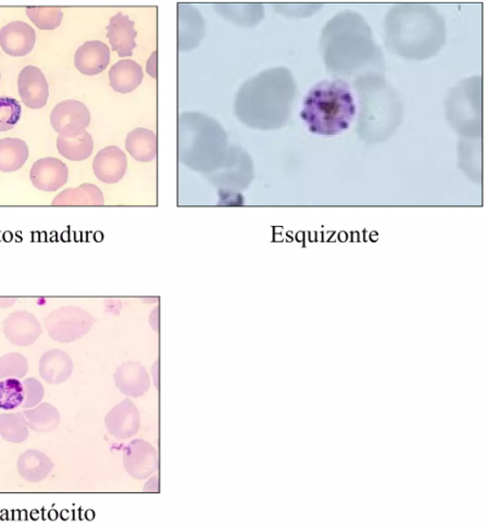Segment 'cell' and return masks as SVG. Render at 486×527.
<instances>
[{
	"instance_id": "cell-1",
	"label": "cell",
	"mask_w": 486,
	"mask_h": 527,
	"mask_svg": "<svg viewBox=\"0 0 486 527\" xmlns=\"http://www.w3.org/2000/svg\"><path fill=\"white\" fill-rule=\"evenodd\" d=\"M295 95L290 70L275 67L264 71L242 85L236 96V116L250 128H282L290 117Z\"/></svg>"
},
{
	"instance_id": "cell-2",
	"label": "cell",
	"mask_w": 486,
	"mask_h": 527,
	"mask_svg": "<svg viewBox=\"0 0 486 527\" xmlns=\"http://www.w3.org/2000/svg\"><path fill=\"white\" fill-rule=\"evenodd\" d=\"M327 70L336 77H366L363 70L382 65L380 50L373 43L365 20L353 11H344L330 20L321 37Z\"/></svg>"
},
{
	"instance_id": "cell-3",
	"label": "cell",
	"mask_w": 486,
	"mask_h": 527,
	"mask_svg": "<svg viewBox=\"0 0 486 527\" xmlns=\"http://www.w3.org/2000/svg\"><path fill=\"white\" fill-rule=\"evenodd\" d=\"M386 28L388 48L407 59H428L445 43V22L429 5H395L388 11Z\"/></svg>"
},
{
	"instance_id": "cell-4",
	"label": "cell",
	"mask_w": 486,
	"mask_h": 527,
	"mask_svg": "<svg viewBox=\"0 0 486 527\" xmlns=\"http://www.w3.org/2000/svg\"><path fill=\"white\" fill-rule=\"evenodd\" d=\"M357 113L352 89L342 78L321 81L309 89L301 117L310 132L337 135L348 129Z\"/></svg>"
},
{
	"instance_id": "cell-5",
	"label": "cell",
	"mask_w": 486,
	"mask_h": 527,
	"mask_svg": "<svg viewBox=\"0 0 486 527\" xmlns=\"http://www.w3.org/2000/svg\"><path fill=\"white\" fill-rule=\"evenodd\" d=\"M179 149L181 158L186 164L191 158L201 157L216 160L220 151L227 145V134L212 118L197 112H186L179 119Z\"/></svg>"
},
{
	"instance_id": "cell-6",
	"label": "cell",
	"mask_w": 486,
	"mask_h": 527,
	"mask_svg": "<svg viewBox=\"0 0 486 527\" xmlns=\"http://www.w3.org/2000/svg\"><path fill=\"white\" fill-rule=\"evenodd\" d=\"M94 323L88 311L67 305L50 313L45 319V327L54 341L67 344L86 336Z\"/></svg>"
},
{
	"instance_id": "cell-7",
	"label": "cell",
	"mask_w": 486,
	"mask_h": 527,
	"mask_svg": "<svg viewBox=\"0 0 486 527\" xmlns=\"http://www.w3.org/2000/svg\"><path fill=\"white\" fill-rule=\"evenodd\" d=\"M50 123L61 138L76 139L87 132L90 112L81 101L65 100L54 108Z\"/></svg>"
},
{
	"instance_id": "cell-8",
	"label": "cell",
	"mask_w": 486,
	"mask_h": 527,
	"mask_svg": "<svg viewBox=\"0 0 486 527\" xmlns=\"http://www.w3.org/2000/svg\"><path fill=\"white\" fill-rule=\"evenodd\" d=\"M158 464V452L149 441L135 439L123 451L124 469L135 480L149 479L157 472Z\"/></svg>"
},
{
	"instance_id": "cell-9",
	"label": "cell",
	"mask_w": 486,
	"mask_h": 527,
	"mask_svg": "<svg viewBox=\"0 0 486 527\" xmlns=\"http://www.w3.org/2000/svg\"><path fill=\"white\" fill-rule=\"evenodd\" d=\"M3 326L5 338L19 347L33 345L43 332L41 323L27 311H16L4 321Z\"/></svg>"
},
{
	"instance_id": "cell-10",
	"label": "cell",
	"mask_w": 486,
	"mask_h": 527,
	"mask_svg": "<svg viewBox=\"0 0 486 527\" xmlns=\"http://www.w3.org/2000/svg\"><path fill=\"white\" fill-rule=\"evenodd\" d=\"M18 88L22 101L30 109H42L47 106L49 85L47 77L37 67L27 66L20 72Z\"/></svg>"
},
{
	"instance_id": "cell-11",
	"label": "cell",
	"mask_w": 486,
	"mask_h": 527,
	"mask_svg": "<svg viewBox=\"0 0 486 527\" xmlns=\"http://www.w3.org/2000/svg\"><path fill=\"white\" fill-rule=\"evenodd\" d=\"M105 424L109 432L118 439L134 438L140 425L138 407L131 399H124L109 412Z\"/></svg>"
},
{
	"instance_id": "cell-12",
	"label": "cell",
	"mask_w": 486,
	"mask_h": 527,
	"mask_svg": "<svg viewBox=\"0 0 486 527\" xmlns=\"http://www.w3.org/2000/svg\"><path fill=\"white\" fill-rule=\"evenodd\" d=\"M30 178L37 190L56 191L67 182L69 169L57 158H43L33 164Z\"/></svg>"
},
{
	"instance_id": "cell-13",
	"label": "cell",
	"mask_w": 486,
	"mask_h": 527,
	"mask_svg": "<svg viewBox=\"0 0 486 527\" xmlns=\"http://www.w3.org/2000/svg\"><path fill=\"white\" fill-rule=\"evenodd\" d=\"M36 43V30L26 22L14 21L0 30V47L9 56H26L32 52Z\"/></svg>"
},
{
	"instance_id": "cell-14",
	"label": "cell",
	"mask_w": 486,
	"mask_h": 527,
	"mask_svg": "<svg viewBox=\"0 0 486 527\" xmlns=\"http://www.w3.org/2000/svg\"><path fill=\"white\" fill-rule=\"evenodd\" d=\"M96 178L106 184L120 182L128 170V158L119 147L109 146L96 155L93 162Z\"/></svg>"
},
{
	"instance_id": "cell-15",
	"label": "cell",
	"mask_w": 486,
	"mask_h": 527,
	"mask_svg": "<svg viewBox=\"0 0 486 527\" xmlns=\"http://www.w3.org/2000/svg\"><path fill=\"white\" fill-rule=\"evenodd\" d=\"M116 387L123 395L139 398L149 392L150 377L145 367L139 362L129 361L118 367L115 373Z\"/></svg>"
},
{
	"instance_id": "cell-16",
	"label": "cell",
	"mask_w": 486,
	"mask_h": 527,
	"mask_svg": "<svg viewBox=\"0 0 486 527\" xmlns=\"http://www.w3.org/2000/svg\"><path fill=\"white\" fill-rule=\"evenodd\" d=\"M449 120L453 124L460 117H466L465 126H477L481 128V94L474 99H469L467 81L458 87L451 93L449 100Z\"/></svg>"
},
{
	"instance_id": "cell-17",
	"label": "cell",
	"mask_w": 486,
	"mask_h": 527,
	"mask_svg": "<svg viewBox=\"0 0 486 527\" xmlns=\"http://www.w3.org/2000/svg\"><path fill=\"white\" fill-rule=\"evenodd\" d=\"M134 21L121 13L112 16L109 26H107V37H109L111 48L119 57H129L137 48L138 32L134 27Z\"/></svg>"
},
{
	"instance_id": "cell-18",
	"label": "cell",
	"mask_w": 486,
	"mask_h": 527,
	"mask_svg": "<svg viewBox=\"0 0 486 527\" xmlns=\"http://www.w3.org/2000/svg\"><path fill=\"white\" fill-rule=\"evenodd\" d=\"M110 62V49L100 41L84 43L75 56V65L82 75L93 77L100 75Z\"/></svg>"
},
{
	"instance_id": "cell-19",
	"label": "cell",
	"mask_w": 486,
	"mask_h": 527,
	"mask_svg": "<svg viewBox=\"0 0 486 527\" xmlns=\"http://www.w3.org/2000/svg\"><path fill=\"white\" fill-rule=\"evenodd\" d=\"M71 356L61 349L47 351L39 360V374L50 385L65 383L73 372Z\"/></svg>"
},
{
	"instance_id": "cell-20",
	"label": "cell",
	"mask_w": 486,
	"mask_h": 527,
	"mask_svg": "<svg viewBox=\"0 0 486 527\" xmlns=\"http://www.w3.org/2000/svg\"><path fill=\"white\" fill-rule=\"evenodd\" d=\"M143 78V67L133 60L118 61L109 71V82L117 93H132L142 84Z\"/></svg>"
},
{
	"instance_id": "cell-21",
	"label": "cell",
	"mask_w": 486,
	"mask_h": 527,
	"mask_svg": "<svg viewBox=\"0 0 486 527\" xmlns=\"http://www.w3.org/2000/svg\"><path fill=\"white\" fill-rule=\"evenodd\" d=\"M16 469L22 479L29 483H38L53 471L54 463L42 451L26 450L20 456Z\"/></svg>"
},
{
	"instance_id": "cell-22",
	"label": "cell",
	"mask_w": 486,
	"mask_h": 527,
	"mask_svg": "<svg viewBox=\"0 0 486 527\" xmlns=\"http://www.w3.org/2000/svg\"><path fill=\"white\" fill-rule=\"evenodd\" d=\"M126 149L139 162H151L157 158V135L150 129L139 128L127 136Z\"/></svg>"
},
{
	"instance_id": "cell-23",
	"label": "cell",
	"mask_w": 486,
	"mask_h": 527,
	"mask_svg": "<svg viewBox=\"0 0 486 527\" xmlns=\"http://www.w3.org/2000/svg\"><path fill=\"white\" fill-rule=\"evenodd\" d=\"M103 191L94 184H82L77 189L61 191L52 202L53 206H103Z\"/></svg>"
},
{
	"instance_id": "cell-24",
	"label": "cell",
	"mask_w": 486,
	"mask_h": 527,
	"mask_svg": "<svg viewBox=\"0 0 486 527\" xmlns=\"http://www.w3.org/2000/svg\"><path fill=\"white\" fill-rule=\"evenodd\" d=\"M29 147L19 139L0 140V171L16 172L29 159Z\"/></svg>"
},
{
	"instance_id": "cell-25",
	"label": "cell",
	"mask_w": 486,
	"mask_h": 527,
	"mask_svg": "<svg viewBox=\"0 0 486 527\" xmlns=\"http://www.w3.org/2000/svg\"><path fill=\"white\" fill-rule=\"evenodd\" d=\"M27 427L36 433H50L58 428L60 415L57 409L48 402H44L32 410L24 412Z\"/></svg>"
},
{
	"instance_id": "cell-26",
	"label": "cell",
	"mask_w": 486,
	"mask_h": 527,
	"mask_svg": "<svg viewBox=\"0 0 486 527\" xmlns=\"http://www.w3.org/2000/svg\"><path fill=\"white\" fill-rule=\"evenodd\" d=\"M57 149L62 157L71 161L87 160L94 150V140L88 132L76 139H64L58 136Z\"/></svg>"
},
{
	"instance_id": "cell-27",
	"label": "cell",
	"mask_w": 486,
	"mask_h": 527,
	"mask_svg": "<svg viewBox=\"0 0 486 527\" xmlns=\"http://www.w3.org/2000/svg\"><path fill=\"white\" fill-rule=\"evenodd\" d=\"M29 427L24 412L0 415V436L9 443H24L29 438Z\"/></svg>"
},
{
	"instance_id": "cell-28",
	"label": "cell",
	"mask_w": 486,
	"mask_h": 527,
	"mask_svg": "<svg viewBox=\"0 0 486 527\" xmlns=\"http://www.w3.org/2000/svg\"><path fill=\"white\" fill-rule=\"evenodd\" d=\"M24 383L16 377H8L0 381V409L4 411L15 410L24 404Z\"/></svg>"
},
{
	"instance_id": "cell-29",
	"label": "cell",
	"mask_w": 486,
	"mask_h": 527,
	"mask_svg": "<svg viewBox=\"0 0 486 527\" xmlns=\"http://www.w3.org/2000/svg\"><path fill=\"white\" fill-rule=\"evenodd\" d=\"M26 13L33 24L44 31L55 30L64 19V13L57 7H27Z\"/></svg>"
},
{
	"instance_id": "cell-30",
	"label": "cell",
	"mask_w": 486,
	"mask_h": 527,
	"mask_svg": "<svg viewBox=\"0 0 486 527\" xmlns=\"http://www.w3.org/2000/svg\"><path fill=\"white\" fill-rule=\"evenodd\" d=\"M29 372V364L24 355L11 353L0 358V379L22 378Z\"/></svg>"
},
{
	"instance_id": "cell-31",
	"label": "cell",
	"mask_w": 486,
	"mask_h": 527,
	"mask_svg": "<svg viewBox=\"0 0 486 527\" xmlns=\"http://www.w3.org/2000/svg\"><path fill=\"white\" fill-rule=\"evenodd\" d=\"M22 108L18 100L0 98V132L13 129L20 121Z\"/></svg>"
},
{
	"instance_id": "cell-32",
	"label": "cell",
	"mask_w": 486,
	"mask_h": 527,
	"mask_svg": "<svg viewBox=\"0 0 486 527\" xmlns=\"http://www.w3.org/2000/svg\"><path fill=\"white\" fill-rule=\"evenodd\" d=\"M24 388L25 400L24 404L21 405L22 408L29 409V408L41 404L45 395V389L41 382L36 378H26L24 382Z\"/></svg>"
},
{
	"instance_id": "cell-33",
	"label": "cell",
	"mask_w": 486,
	"mask_h": 527,
	"mask_svg": "<svg viewBox=\"0 0 486 527\" xmlns=\"http://www.w3.org/2000/svg\"><path fill=\"white\" fill-rule=\"evenodd\" d=\"M16 302V298H0V308L5 309L11 307Z\"/></svg>"
},
{
	"instance_id": "cell-34",
	"label": "cell",
	"mask_w": 486,
	"mask_h": 527,
	"mask_svg": "<svg viewBox=\"0 0 486 527\" xmlns=\"http://www.w3.org/2000/svg\"><path fill=\"white\" fill-rule=\"evenodd\" d=\"M0 78H2V72H0Z\"/></svg>"
}]
</instances>
